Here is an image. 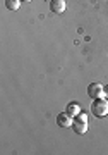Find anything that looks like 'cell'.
I'll return each mask as SVG.
<instances>
[{
    "instance_id": "1",
    "label": "cell",
    "mask_w": 108,
    "mask_h": 155,
    "mask_svg": "<svg viewBox=\"0 0 108 155\" xmlns=\"http://www.w3.org/2000/svg\"><path fill=\"white\" fill-rule=\"evenodd\" d=\"M91 112L96 117H105L108 114V102L105 98H94L91 104Z\"/></svg>"
},
{
    "instance_id": "2",
    "label": "cell",
    "mask_w": 108,
    "mask_h": 155,
    "mask_svg": "<svg viewBox=\"0 0 108 155\" xmlns=\"http://www.w3.org/2000/svg\"><path fill=\"white\" fill-rule=\"evenodd\" d=\"M87 95H89L93 100L103 98V97H105V86H103L101 83H91L87 86Z\"/></svg>"
},
{
    "instance_id": "3",
    "label": "cell",
    "mask_w": 108,
    "mask_h": 155,
    "mask_svg": "<svg viewBox=\"0 0 108 155\" xmlns=\"http://www.w3.org/2000/svg\"><path fill=\"white\" fill-rule=\"evenodd\" d=\"M50 9H52L53 14H62L67 9V4H65V0H52L50 2Z\"/></svg>"
},
{
    "instance_id": "4",
    "label": "cell",
    "mask_w": 108,
    "mask_h": 155,
    "mask_svg": "<svg viewBox=\"0 0 108 155\" xmlns=\"http://www.w3.org/2000/svg\"><path fill=\"white\" fill-rule=\"evenodd\" d=\"M72 116H69L67 112H62V114H59L57 116V124H59L60 127H69L72 126Z\"/></svg>"
},
{
    "instance_id": "5",
    "label": "cell",
    "mask_w": 108,
    "mask_h": 155,
    "mask_svg": "<svg viewBox=\"0 0 108 155\" xmlns=\"http://www.w3.org/2000/svg\"><path fill=\"white\" fill-rule=\"evenodd\" d=\"M72 129H74V133L76 134H84L87 131V122H82V121H74L72 122Z\"/></svg>"
},
{
    "instance_id": "6",
    "label": "cell",
    "mask_w": 108,
    "mask_h": 155,
    "mask_svg": "<svg viewBox=\"0 0 108 155\" xmlns=\"http://www.w3.org/2000/svg\"><path fill=\"white\" fill-rule=\"evenodd\" d=\"M65 112L69 114V116H72V117H76L79 112H81V105L77 104V102H70L69 105L65 107Z\"/></svg>"
},
{
    "instance_id": "7",
    "label": "cell",
    "mask_w": 108,
    "mask_h": 155,
    "mask_svg": "<svg viewBox=\"0 0 108 155\" xmlns=\"http://www.w3.org/2000/svg\"><path fill=\"white\" fill-rule=\"evenodd\" d=\"M21 2L22 0H5V7L9 11H17L21 7Z\"/></svg>"
},
{
    "instance_id": "8",
    "label": "cell",
    "mask_w": 108,
    "mask_h": 155,
    "mask_svg": "<svg viewBox=\"0 0 108 155\" xmlns=\"http://www.w3.org/2000/svg\"><path fill=\"white\" fill-rule=\"evenodd\" d=\"M74 119H77V121H82V122H87V116H86V114H82V112H79V114L74 117Z\"/></svg>"
},
{
    "instance_id": "9",
    "label": "cell",
    "mask_w": 108,
    "mask_h": 155,
    "mask_svg": "<svg viewBox=\"0 0 108 155\" xmlns=\"http://www.w3.org/2000/svg\"><path fill=\"white\" fill-rule=\"evenodd\" d=\"M105 95H106V98H108V84L105 86Z\"/></svg>"
},
{
    "instance_id": "10",
    "label": "cell",
    "mask_w": 108,
    "mask_h": 155,
    "mask_svg": "<svg viewBox=\"0 0 108 155\" xmlns=\"http://www.w3.org/2000/svg\"><path fill=\"white\" fill-rule=\"evenodd\" d=\"M24 2H31V0H24Z\"/></svg>"
}]
</instances>
